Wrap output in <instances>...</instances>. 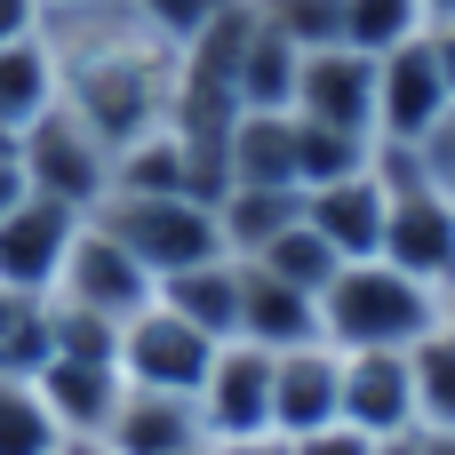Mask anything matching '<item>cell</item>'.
<instances>
[{"label": "cell", "instance_id": "obj_20", "mask_svg": "<svg viewBox=\"0 0 455 455\" xmlns=\"http://www.w3.org/2000/svg\"><path fill=\"white\" fill-rule=\"evenodd\" d=\"M160 304L176 312V320H192L200 336H240V256H208V264H192V272H168L160 280Z\"/></svg>", "mask_w": 455, "mask_h": 455}, {"label": "cell", "instance_id": "obj_14", "mask_svg": "<svg viewBox=\"0 0 455 455\" xmlns=\"http://www.w3.org/2000/svg\"><path fill=\"white\" fill-rule=\"evenodd\" d=\"M344 424L368 440L416 432V368L408 352H344Z\"/></svg>", "mask_w": 455, "mask_h": 455}, {"label": "cell", "instance_id": "obj_34", "mask_svg": "<svg viewBox=\"0 0 455 455\" xmlns=\"http://www.w3.org/2000/svg\"><path fill=\"white\" fill-rule=\"evenodd\" d=\"M40 24H48L40 0H0V48H8V40H32Z\"/></svg>", "mask_w": 455, "mask_h": 455}, {"label": "cell", "instance_id": "obj_42", "mask_svg": "<svg viewBox=\"0 0 455 455\" xmlns=\"http://www.w3.org/2000/svg\"><path fill=\"white\" fill-rule=\"evenodd\" d=\"M0 160H16V136H8V128H0Z\"/></svg>", "mask_w": 455, "mask_h": 455}, {"label": "cell", "instance_id": "obj_12", "mask_svg": "<svg viewBox=\"0 0 455 455\" xmlns=\"http://www.w3.org/2000/svg\"><path fill=\"white\" fill-rule=\"evenodd\" d=\"M384 264L416 272L424 288H448L455 280V200L440 184H408L392 192V216H384Z\"/></svg>", "mask_w": 455, "mask_h": 455}, {"label": "cell", "instance_id": "obj_2", "mask_svg": "<svg viewBox=\"0 0 455 455\" xmlns=\"http://www.w3.org/2000/svg\"><path fill=\"white\" fill-rule=\"evenodd\" d=\"M432 328H440V288H424L384 256L336 264V280L320 288V336L336 352H408Z\"/></svg>", "mask_w": 455, "mask_h": 455}, {"label": "cell", "instance_id": "obj_25", "mask_svg": "<svg viewBox=\"0 0 455 455\" xmlns=\"http://www.w3.org/2000/svg\"><path fill=\"white\" fill-rule=\"evenodd\" d=\"M64 448V424L48 416L40 384L32 376H0V455H56Z\"/></svg>", "mask_w": 455, "mask_h": 455}, {"label": "cell", "instance_id": "obj_43", "mask_svg": "<svg viewBox=\"0 0 455 455\" xmlns=\"http://www.w3.org/2000/svg\"><path fill=\"white\" fill-rule=\"evenodd\" d=\"M40 8H88V0H40Z\"/></svg>", "mask_w": 455, "mask_h": 455}, {"label": "cell", "instance_id": "obj_39", "mask_svg": "<svg viewBox=\"0 0 455 455\" xmlns=\"http://www.w3.org/2000/svg\"><path fill=\"white\" fill-rule=\"evenodd\" d=\"M424 455H455V432H424Z\"/></svg>", "mask_w": 455, "mask_h": 455}, {"label": "cell", "instance_id": "obj_13", "mask_svg": "<svg viewBox=\"0 0 455 455\" xmlns=\"http://www.w3.org/2000/svg\"><path fill=\"white\" fill-rule=\"evenodd\" d=\"M384 216H392V192H384V176H376V168H360V176H336V184H312V192H304V224H312L344 264L384 256Z\"/></svg>", "mask_w": 455, "mask_h": 455}, {"label": "cell", "instance_id": "obj_27", "mask_svg": "<svg viewBox=\"0 0 455 455\" xmlns=\"http://www.w3.org/2000/svg\"><path fill=\"white\" fill-rule=\"evenodd\" d=\"M416 368V432H455V336L432 328L424 344H408Z\"/></svg>", "mask_w": 455, "mask_h": 455}, {"label": "cell", "instance_id": "obj_22", "mask_svg": "<svg viewBox=\"0 0 455 455\" xmlns=\"http://www.w3.org/2000/svg\"><path fill=\"white\" fill-rule=\"evenodd\" d=\"M296 48L256 16L248 24V48H240V72H232V96H240V112H288L296 104Z\"/></svg>", "mask_w": 455, "mask_h": 455}, {"label": "cell", "instance_id": "obj_17", "mask_svg": "<svg viewBox=\"0 0 455 455\" xmlns=\"http://www.w3.org/2000/svg\"><path fill=\"white\" fill-rule=\"evenodd\" d=\"M240 336H248V344H264V352L312 344V336H320V296H312V288L272 280L264 264H240Z\"/></svg>", "mask_w": 455, "mask_h": 455}, {"label": "cell", "instance_id": "obj_23", "mask_svg": "<svg viewBox=\"0 0 455 455\" xmlns=\"http://www.w3.org/2000/svg\"><path fill=\"white\" fill-rule=\"evenodd\" d=\"M112 192H192V152H184V136L160 120V128H144V136H128L120 152H112ZM104 192V200H112ZM200 200V192H192Z\"/></svg>", "mask_w": 455, "mask_h": 455}, {"label": "cell", "instance_id": "obj_38", "mask_svg": "<svg viewBox=\"0 0 455 455\" xmlns=\"http://www.w3.org/2000/svg\"><path fill=\"white\" fill-rule=\"evenodd\" d=\"M56 455H120V448H112V440H64Z\"/></svg>", "mask_w": 455, "mask_h": 455}, {"label": "cell", "instance_id": "obj_29", "mask_svg": "<svg viewBox=\"0 0 455 455\" xmlns=\"http://www.w3.org/2000/svg\"><path fill=\"white\" fill-rule=\"evenodd\" d=\"M256 16H264L296 56H312V48H336V40H344V0H256Z\"/></svg>", "mask_w": 455, "mask_h": 455}, {"label": "cell", "instance_id": "obj_44", "mask_svg": "<svg viewBox=\"0 0 455 455\" xmlns=\"http://www.w3.org/2000/svg\"><path fill=\"white\" fill-rule=\"evenodd\" d=\"M448 200H455V184H448Z\"/></svg>", "mask_w": 455, "mask_h": 455}, {"label": "cell", "instance_id": "obj_31", "mask_svg": "<svg viewBox=\"0 0 455 455\" xmlns=\"http://www.w3.org/2000/svg\"><path fill=\"white\" fill-rule=\"evenodd\" d=\"M128 8L144 16V32H152V40L184 48V40H192V32H200V24H208V16H216L224 0H128Z\"/></svg>", "mask_w": 455, "mask_h": 455}, {"label": "cell", "instance_id": "obj_33", "mask_svg": "<svg viewBox=\"0 0 455 455\" xmlns=\"http://www.w3.org/2000/svg\"><path fill=\"white\" fill-rule=\"evenodd\" d=\"M376 440L368 432H352V424H328V432H312V440H288V455H368Z\"/></svg>", "mask_w": 455, "mask_h": 455}, {"label": "cell", "instance_id": "obj_37", "mask_svg": "<svg viewBox=\"0 0 455 455\" xmlns=\"http://www.w3.org/2000/svg\"><path fill=\"white\" fill-rule=\"evenodd\" d=\"M368 455H424V432H392V440H376Z\"/></svg>", "mask_w": 455, "mask_h": 455}, {"label": "cell", "instance_id": "obj_32", "mask_svg": "<svg viewBox=\"0 0 455 455\" xmlns=\"http://www.w3.org/2000/svg\"><path fill=\"white\" fill-rule=\"evenodd\" d=\"M416 160H424V176H432L440 192H448V184H455V104H448V112H440V120H432V136L416 144Z\"/></svg>", "mask_w": 455, "mask_h": 455}, {"label": "cell", "instance_id": "obj_1", "mask_svg": "<svg viewBox=\"0 0 455 455\" xmlns=\"http://www.w3.org/2000/svg\"><path fill=\"white\" fill-rule=\"evenodd\" d=\"M48 48L64 72V104L120 152L128 136L168 120L176 96V48L144 32L128 0H88V8H48Z\"/></svg>", "mask_w": 455, "mask_h": 455}, {"label": "cell", "instance_id": "obj_15", "mask_svg": "<svg viewBox=\"0 0 455 455\" xmlns=\"http://www.w3.org/2000/svg\"><path fill=\"white\" fill-rule=\"evenodd\" d=\"M32 384H40L48 416L64 424V440H104V424H112V408L128 392L112 360H72V352H48V368Z\"/></svg>", "mask_w": 455, "mask_h": 455}, {"label": "cell", "instance_id": "obj_7", "mask_svg": "<svg viewBox=\"0 0 455 455\" xmlns=\"http://www.w3.org/2000/svg\"><path fill=\"white\" fill-rule=\"evenodd\" d=\"M192 408H200L208 440H272V352L248 336H224Z\"/></svg>", "mask_w": 455, "mask_h": 455}, {"label": "cell", "instance_id": "obj_6", "mask_svg": "<svg viewBox=\"0 0 455 455\" xmlns=\"http://www.w3.org/2000/svg\"><path fill=\"white\" fill-rule=\"evenodd\" d=\"M160 296V280L88 216L80 224V240H72V256H64V272H56V288H48V304H64V312H88V320H104V328H120V320H136L144 304Z\"/></svg>", "mask_w": 455, "mask_h": 455}, {"label": "cell", "instance_id": "obj_3", "mask_svg": "<svg viewBox=\"0 0 455 455\" xmlns=\"http://www.w3.org/2000/svg\"><path fill=\"white\" fill-rule=\"evenodd\" d=\"M96 224H104L152 280L224 256V240H216V208L192 200V192H112V200L96 208Z\"/></svg>", "mask_w": 455, "mask_h": 455}, {"label": "cell", "instance_id": "obj_19", "mask_svg": "<svg viewBox=\"0 0 455 455\" xmlns=\"http://www.w3.org/2000/svg\"><path fill=\"white\" fill-rule=\"evenodd\" d=\"M224 184H296V112H240L224 136Z\"/></svg>", "mask_w": 455, "mask_h": 455}, {"label": "cell", "instance_id": "obj_10", "mask_svg": "<svg viewBox=\"0 0 455 455\" xmlns=\"http://www.w3.org/2000/svg\"><path fill=\"white\" fill-rule=\"evenodd\" d=\"M296 120H320V128H352V136H376V56L336 40V48H312L296 64Z\"/></svg>", "mask_w": 455, "mask_h": 455}, {"label": "cell", "instance_id": "obj_40", "mask_svg": "<svg viewBox=\"0 0 455 455\" xmlns=\"http://www.w3.org/2000/svg\"><path fill=\"white\" fill-rule=\"evenodd\" d=\"M440 328H448V336H455V280H448V288H440Z\"/></svg>", "mask_w": 455, "mask_h": 455}, {"label": "cell", "instance_id": "obj_35", "mask_svg": "<svg viewBox=\"0 0 455 455\" xmlns=\"http://www.w3.org/2000/svg\"><path fill=\"white\" fill-rule=\"evenodd\" d=\"M424 40H432V64H440V80H448V96H455V16L424 24Z\"/></svg>", "mask_w": 455, "mask_h": 455}, {"label": "cell", "instance_id": "obj_4", "mask_svg": "<svg viewBox=\"0 0 455 455\" xmlns=\"http://www.w3.org/2000/svg\"><path fill=\"white\" fill-rule=\"evenodd\" d=\"M16 168H24V184H32L40 200H64V208H80V216H96L104 192H112V144H104L72 104L40 112V120L16 136Z\"/></svg>", "mask_w": 455, "mask_h": 455}, {"label": "cell", "instance_id": "obj_28", "mask_svg": "<svg viewBox=\"0 0 455 455\" xmlns=\"http://www.w3.org/2000/svg\"><path fill=\"white\" fill-rule=\"evenodd\" d=\"M248 264H264L272 280H288V288H312V296H320V288L336 280V264H344V256H336V248H328V240H320V232L296 216V224H288V232H280L264 256H248Z\"/></svg>", "mask_w": 455, "mask_h": 455}, {"label": "cell", "instance_id": "obj_24", "mask_svg": "<svg viewBox=\"0 0 455 455\" xmlns=\"http://www.w3.org/2000/svg\"><path fill=\"white\" fill-rule=\"evenodd\" d=\"M376 168V136H352V128H320V120H296V184H336V176H360Z\"/></svg>", "mask_w": 455, "mask_h": 455}, {"label": "cell", "instance_id": "obj_11", "mask_svg": "<svg viewBox=\"0 0 455 455\" xmlns=\"http://www.w3.org/2000/svg\"><path fill=\"white\" fill-rule=\"evenodd\" d=\"M448 104L455 96H448V80H440V64H432V40L424 32L376 56V136L384 144H424Z\"/></svg>", "mask_w": 455, "mask_h": 455}, {"label": "cell", "instance_id": "obj_41", "mask_svg": "<svg viewBox=\"0 0 455 455\" xmlns=\"http://www.w3.org/2000/svg\"><path fill=\"white\" fill-rule=\"evenodd\" d=\"M440 16H455V0H424V24H440Z\"/></svg>", "mask_w": 455, "mask_h": 455}, {"label": "cell", "instance_id": "obj_21", "mask_svg": "<svg viewBox=\"0 0 455 455\" xmlns=\"http://www.w3.org/2000/svg\"><path fill=\"white\" fill-rule=\"evenodd\" d=\"M56 104H64V72H56L48 32L8 40V48H0V128L24 136V128H32L40 112H56Z\"/></svg>", "mask_w": 455, "mask_h": 455}, {"label": "cell", "instance_id": "obj_16", "mask_svg": "<svg viewBox=\"0 0 455 455\" xmlns=\"http://www.w3.org/2000/svg\"><path fill=\"white\" fill-rule=\"evenodd\" d=\"M104 440L120 455H200L208 432H200V408L176 400V392H120Z\"/></svg>", "mask_w": 455, "mask_h": 455}, {"label": "cell", "instance_id": "obj_9", "mask_svg": "<svg viewBox=\"0 0 455 455\" xmlns=\"http://www.w3.org/2000/svg\"><path fill=\"white\" fill-rule=\"evenodd\" d=\"M80 224H88L80 208L24 192V200L0 216V288H16V296H48L56 272H64V256H72V240H80Z\"/></svg>", "mask_w": 455, "mask_h": 455}, {"label": "cell", "instance_id": "obj_30", "mask_svg": "<svg viewBox=\"0 0 455 455\" xmlns=\"http://www.w3.org/2000/svg\"><path fill=\"white\" fill-rule=\"evenodd\" d=\"M416 32H424V0H344V40L368 56H384Z\"/></svg>", "mask_w": 455, "mask_h": 455}, {"label": "cell", "instance_id": "obj_5", "mask_svg": "<svg viewBox=\"0 0 455 455\" xmlns=\"http://www.w3.org/2000/svg\"><path fill=\"white\" fill-rule=\"evenodd\" d=\"M208 360H216V336H200L192 320H176L160 296L136 320H120V336H112V368H120L128 392H176V400H192L200 376H208Z\"/></svg>", "mask_w": 455, "mask_h": 455}, {"label": "cell", "instance_id": "obj_36", "mask_svg": "<svg viewBox=\"0 0 455 455\" xmlns=\"http://www.w3.org/2000/svg\"><path fill=\"white\" fill-rule=\"evenodd\" d=\"M24 192H32V184H24V168H16V160H0V216H8Z\"/></svg>", "mask_w": 455, "mask_h": 455}, {"label": "cell", "instance_id": "obj_8", "mask_svg": "<svg viewBox=\"0 0 455 455\" xmlns=\"http://www.w3.org/2000/svg\"><path fill=\"white\" fill-rule=\"evenodd\" d=\"M344 424V352L328 336L272 352V440H312Z\"/></svg>", "mask_w": 455, "mask_h": 455}, {"label": "cell", "instance_id": "obj_18", "mask_svg": "<svg viewBox=\"0 0 455 455\" xmlns=\"http://www.w3.org/2000/svg\"><path fill=\"white\" fill-rule=\"evenodd\" d=\"M208 208H216V240H224V256L248 264V256H264V248L304 216V192H296V184H224Z\"/></svg>", "mask_w": 455, "mask_h": 455}, {"label": "cell", "instance_id": "obj_26", "mask_svg": "<svg viewBox=\"0 0 455 455\" xmlns=\"http://www.w3.org/2000/svg\"><path fill=\"white\" fill-rule=\"evenodd\" d=\"M48 352H56V336H48V296L0 288V376H40Z\"/></svg>", "mask_w": 455, "mask_h": 455}]
</instances>
